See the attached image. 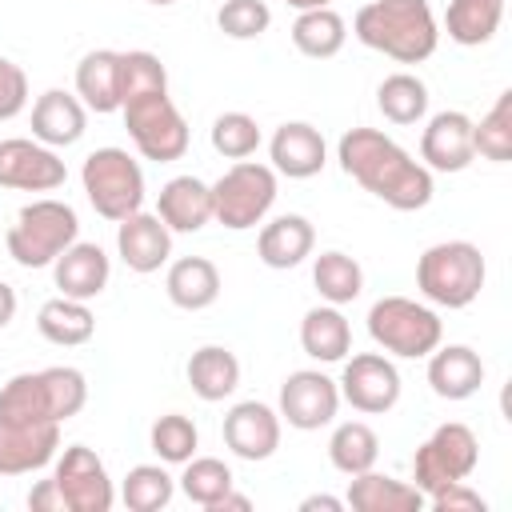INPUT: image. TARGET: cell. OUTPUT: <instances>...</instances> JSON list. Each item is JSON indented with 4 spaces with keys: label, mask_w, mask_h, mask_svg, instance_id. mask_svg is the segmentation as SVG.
Returning a JSON list of instances; mask_svg holds the SVG:
<instances>
[{
    "label": "cell",
    "mask_w": 512,
    "mask_h": 512,
    "mask_svg": "<svg viewBox=\"0 0 512 512\" xmlns=\"http://www.w3.org/2000/svg\"><path fill=\"white\" fill-rule=\"evenodd\" d=\"M336 160L344 176H352L364 192L384 200L396 212H416L432 200V172L412 160L392 136L380 128H348L336 144Z\"/></svg>",
    "instance_id": "1"
},
{
    "label": "cell",
    "mask_w": 512,
    "mask_h": 512,
    "mask_svg": "<svg viewBox=\"0 0 512 512\" xmlns=\"http://www.w3.org/2000/svg\"><path fill=\"white\" fill-rule=\"evenodd\" d=\"M352 32L364 48L384 52L396 64H420L440 44V24L428 0H372L356 12Z\"/></svg>",
    "instance_id": "2"
},
{
    "label": "cell",
    "mask_w": 512,
    "mask_h": 512,
    "mask_svg": "<svg viewBox=\"0 0 512 512\" xmlns=\"http://www.w3.org/2000/svg\"><path fill=\"white\" fill-rule=\"evenodd\" d=\"M84 404H88V380L80 368L68 364L16 372L0 388V420L12 424H64Z\"/></svg>",
    "instance_id": "3"
},
{
    "label": "cell",
    "mask_w": 512,
    "mask_h": 512,
    "mask_svg": "<svg viewBox=\"0 0 512 512\" xmlns=\"http://www.w3.org/2000/svg\"><path fill=\"white\" fill-rule=\"evenodd\" d=\"M488 280V264L472 240H440L416 260V288L428 304L468 308Z\"/></svg>",
    "instance_id": "4"
},
{
    "label": "cell",
    "mask_w": 512,
    "mask_h": 512,
    "mask_svg": "<svg viewBox=\"0 0 512 512\" xmlns=\"http://www.w3.org/2000/svg\"><path fill=\"white\" fill-rule=\"evenodd\" d=\"M80 240V216L72 204L40 196L16 212L8 224L4 248L20 268H52V260Z\"/></svg>",
    "instance_id": "5"
},
{
    "label": "cell",
    "mask_w": 512,
    "mask_h": 512,
    "mask_svg": "<svg viewBox=\"0 0 512 512\" xmlns=\"http://www.w3.org/2000/svg\"><path fill=\"white\" fill-rule=\"evenodd\" d=\"M80 184L96 216L104 220H124L144 208V168L128 156V148H96L80 164Z\"/></svg>",
    "instance_id": "6"
},
{
    "label": "cell",
    "mask_w": 512,
    "mask_h": 512,
    "mask_svg": "<svg viewBox=\"0 0 512 512\" xmlns=\"http://www.w3.org/2000/svg\"><path fill=\"white\" fill-rule=\"evenodd\" d=\"M368 336L376 348H384L388 356H400V360H420L428 356L440 336H444V324L440 316L420 304V300H408V296H380L372 308H368Z\"/></svg>",
    "instance_id": "7"
},
{
    "label": "cell",
    "mask_w": 512,
    "mask_h": 512,
    "mask_svg": "<svg viewBox=\"0 0 512 512\" xmlns=\"http://www.w3.org/2000/svg\"><path fill=\"white\" fill-rule=\"evenodd\" d=\"M276 204V168L256 164V160H236L216 184H212V220L248 232L264 224V216Z\"/></svg>",
    "instance_id": "8"
},
{
    "label": "cell",
    "mask_w": 512,
    "mask_h": 512,
    "mask_svg": "<svg viewBox=\"0 0 512 512\" xmlns=\"http://www.w3.org/2000/svg\"><path fill=\"white\" fill-rule=\"evenodd\" d=\"M120 116H124V128H128V136L144 160L172 164L188 152V140H192L188 120L180 116V108L172 104L168 92L132 96L120 104Z\"/></svg>",
    "instance_id": "9"
},
{
    "label": "cell",
    "mask_w": 512,
    "mask_h": 512,
    "mask_svg": "<svg viewBox=\"0 0 512 512\" xmlns=\"http://www.w3.org/2000/svg\"><path fill=\"white\" fill-rule=\"evenodd\" d=\"M480 464V440L468 424L448 420L440 424L412 456V484L424 492V500L456 480H468Z\"/></svg>",
    "instance_id": "10"
},
{
    "label": "cell",
    "mask_w": 512,
    "mask_h": 512,
    "mask_svg": "<svg viewBox=\"0 0 512 512\" xmlns=\"http://www.w3.org/2000/svg\"><path fill=\"white\" fill-rule=\"evenodd\" d=\"M340 400H348L364 416H384L400 400V372L384 352H352L344 356V372L336 380Z\"/></svg>",
    "instance_id": "11"
},
{
    "label": "cell",
    "mask_w": 512,
    "mask_h": 512,
    "mask_svg": "<svg viewBox=\"0 0 512 512\" xmlns=\"http://www.w3.org/2000/svg\"><path fill=\"white\" fill-rule=\"evenodd\" d=\"M52 480L68 504V512H108L116 504V488L112 476L104 468V460L88 448V444H68L56 456Z\"/></svg>",
    "instance_id": "12"
},
{
    "label": "cell",
    "mask_w": 512,
    "mask_h": 512,
    "mask_svg": "<svg viewBox=\"0 0 512 512\" xmlns=\"http://www.w3.org/2000/svg\"><path fill=\"white\" fill-rule=\"evenodd\" d=\"M276 412H280V420H288V428L316 432V428H324V424L336 420V412H340V388L320 368L288 372L284 384H280V408Z\"/></svg>",
    "instance_id": "13"
},
{
    "label": "cell",
    "mask_w": 512,
    "mask_h": 512,
    "mask_svg": "<svg viewBox=\"0 0 512 512\" xmlns=\"http://www.w3.org/2000/svg\"><path fill=\"white\" fill-rule=\"evenodd\" d=\"M64 180H68V168L56 156V148H48L40 140H28V136L0 140V188L56 192Z\"/></svg>",
    "instance_id": "14"
},
{
    "label": "cell",
    "mask_w": 512,
    "mask_h": 512,
    "mask_svg": "<svg viewBox=\"0 0 512 512\" xmlns=\"http://www.w3.org/2000/svg\"><path fill=\"white\" fill-rule=\"evenodd\" d=\"M472 124L476 120L460 108H444V112L428 116V124L420 132V164L428 172H464L476 160Z\"/></svg>",
    "instance_id": "15"
},
{
    "label": "cell",
    "mask_w": 512,
    "mask_h": 512,
    "mask_svg": "<svg viewBox=\"0 0 512 512\" xmlns=\"http://www.w3.org/2000/svg\"><path fill=\"white\" fill-rule=\"evenodd\" d=\"M224 444L232 456L256 464L280 448V412L264 400H240L224 416Z\"/></svg>",
    "instance_id": "16"
},
{
    "label": "cell",
    "mask_w": 512,
    "mask_h": 512,
    "mask_svg": "<svg viewBox=\"0 0 512 512\" xmlns=\"http://www.w3.org/2000/svg\"><path fill=\"white\" fill-rule=\"evenodd\" d=\"M116 252L128 264V272H160L172 256V232L156 212H132L124 220H116Z\"/></svg>",
    "instance_id": "17"
},
{
    "label": "cell",
    "mask_w": 512,
    "mask_h": 512,
    "mask_svg": "<svg viewBox=\"0 0 512 512\" xmlns=\"http://www.w3.org/2000/svg\"><path fill=\"white\" fill-rule=\"evenodd\" d=\"M60 424H12L0 420V476H28L56 460Z\"/></svg>",
    "instance_id": "18"
},
{
    "label": "cell",
    "mask_w": 512,
    "mask_h": 512,
    "mask_svg": "<svg viewBox=\"0 0 512 512\" xmlns=\"http://www.w3.org/2000/svg\"><path fill=\"white\" fill-rule=\"evenodd\" d=\"M268 156H272V168L288 180H308L316 172H324L328 164V144L320 136L316 124L308 120H284L272 140H268Z\"/></svg>",
    "instance_id": "19"
},
{
    "label": "cell",
    "mask_w": 512,
    "mask_h": 512,
    "mask_svg": "<svg viewBox=\"0 0 512 512\" xmlns=\"http://www.w3.org/2000/svg\"><path fill=\"white\" fill-rule=\"evenodd\" d=\"M108 276H112V260L92 240H76L52 260V280L60 296H72V300H96L108 288Z\"/></svg>",
    "instance_id": "20"
},
{
    "label": "cell",
    "mask_w": 512,
    "mask_h": 512,
    "mask_svg": "<svg viewBox=\"0 0 512 512\" xmlns=\"http://www.w3.org/2000/svg\"><path fill=\"white\" fill-rule=\"evenodd\" d=\"M88 128V108L80 104L76 92L64 88H48L36 96L32 104V140L48 144V148H68L84 136Z\"/></svg>",
    "instance_id": "21"
},
{
    "label": "cell",
    "mask_w": 512,
    "mask_h": 512,
    "mask_svg": "<svg viewBox=\"0 0 512 512\" xmlns=\"http://www.w3.org/2000/svg\"><path fill=\"white\" fill-rule=\"evenodd\" d=\"M428 384L440 400H468L484 384V360L468 344H436L428 352Z\"/></svg>",
    "instance_id": "22"
},
{
    "label": "cell",
    "mask_w": 512,
    "mask_h": 512,
    "mask_svg": "<svg viewBox=\"0 0 512 512\" xmlns=\"http://www.w3.org/2000/svg\"><path fill=\"white\" fill-rule=\"evenodd\" d=\"M312 248H316V228H312V220L300 216V212H284V216L268 220V224L260 228V236H256V256H260V264H268V268H276V272L304 264V260L312 256Z\"/></svg>",
    "instance_id": "23"
},
{
    "label": "cell",
    "mask_w": 512,
    "mask_h": 512,
    "mask_svg": "<svg viewBox=\"0 0 512 512\" xmlns=\"http://www.w3.org/2000/svg\"><path fill=\"white\" fill-rule=\"evenodd\" d=\"M156 216L168 232H200L212 220V184L200 176H172L156 196Z\"/></svg>",
    "instance_id": "24"
},
{
    "label": "cell",
    "mask_w": 512,
    "mask_h": 512,
    "mask_svg": "<svg viewBox=\"0 0 512 512\" xmlns=\"http://www.w3.org/2000/svg\"><path fill=\"white\" fill-rule=\"evenodd\" d=\"M344 504L356 508V512H420L424 492L408 480H396V476H384V472L368 468V472H356L348 480Z\"/></svg>",
    "instance_id": "25"
},
{
    "label": "cell",
    "mask_w": 512,
    "mask_h": 512,
    "mask_svg": "<svg viewBox=\"0 0 512 512\" xmlns=\"http://www.w3.org/2000/svg\"><path fill=\"white\" fill-rule=\"evenodd\" d=\"M164 292L176 308L184 312H204L216 304L220 296V268L208 260V256H180L168 264V276H164Z\"/></svg>",
    "instance_id": "26"
},
{
    "label": "cell",
    "mask_w": 512,
    "mask_h": 512,
    "mask_svg": "<svg viewBox=\"0 0 512 512\" xmlns=\"http://www.w3.org/2000/svg\"><path fill=\"white\" fill-rule=\"evenodd\" d=\"M300 348L320 364H340L352 352V324L336 304H316L300 320Z\"/></svg>",
    "instance_id": "27"
},
{
    "label": "cell",
    "mask_w": 512,
    "mask_h": 512,
    "mask_svg": "<svg viewBox=\"0 0 512 512\" xmlns=\"http://www.w3.org/2000/svg\"><path fill=\"white\" fill-rule=\"evenodd\" d=\"M192 392L204 400V404H216V400H228L236 388H240V360L232 348L224 344H204L188 356V368H184Z\"/></svg>",
    "instance_id": "28"
},
{
    "label": "cell",
    "mask_w": 512,
    "mask_h": 512,
    "mask_svg": "<svg viewBox=\"0 0 512 512\" xmlns=\"http://www.w3.org/2000/svg\"><path fill=\"white\" fill-rule=\"evenodd\" d=\"M76 96L88 112H120V52L96 48L76 64Z\"/></svg>",
    "instance_id": "29"
},
{
    "label": "cell",
    "mask_w": 512,
    "mask_h": 512,
    "mask_svg": "<svg viewBox=\"0 0 512 512\" xmlns=\"http://www.w3.org/2000/svg\"><path fill=\"white\" fill-rule=\"evenodd\" d=\"M36 332H40L48 344L76 348V344H88V340H92V332H96V316H92L88 300L52 296V300H44L40 312H36Z\"/></svg>",
    "instance_id": "30"
},
{
    "label": "cell",
    "mask_w": 512,
    "mask_h": 512,
    "mask_svg": "<svg viewBox=\"0 0 512 512\" xmlns=\"http://www.w3.org/2000/svg\"><path fill=\"white\" fill-rule=\"evenodd\" d=\"M500 20H504V0H448L444 32L460 48H480L500 32Z\"/></svg>",
    "instance_id": "31"
},
{
    "label": "cell",
    "mask_w": 512,
    "mask_h": 512,
    "mask_svg": "<svg viewBox=\"0 0 512 512\" xmlns=\"http://www.w3.org/2000/svg\"><path fill=\"white\" fill-rule=\"evenodd\" d=\"M344 40H348V24L332 8H308V12H296V20H292V44H296V52H304L312 60L336 56L344 48Z\"/></svg>",
    "instance_id": "32"
},
{
    "label": "cell",
    "mask_w": 512,
    "mask_h": 512,
    "mask_svg": "<svg viewBox=\"0 0 512 512\" xmlns=\"http://www.w3.org/2000/svg\"><path fill=\"white\" fill-rule=\"evenodd\" d=\"M376 108L384 112L388 124H400V128L420 124L428 116V84L412 72H392L376 88Z\"/></svg>",
    "instance_id": "33"
},
{
    "label": "cell",
    "mask_w": 512,
    "mask_h": 512,
    "mask_svg": "<svg viewBox=\"0 0 512 512\" xmlns=\"http://www.w3.org/2000/svg\"><path fill=\"white\" fill-rule=\"evenodd\" d=\"M328 460L336 472L344 476H356V472H368L376 468L380 460V436L364 424V420H344L332 428L328 436Z\"/></svg>",
    "instance_id": "34"
},
{
    "label": "cell",
    "mask_w": 512,
    "mask_h": 512,
    "mask_svg": "<svg viewBox=\"0 0 512 512\" xmlns=\"http://www.w3.org/2000/svg\"><path fill=\"white\" fill-rule=\"evenodd\" d=\"M312 284H316V292H320L324 304L344 308V304H352L364 292V268L348 252H336L332 248V252H320L312 260Z\"/></svg>",
    "instance_id": "35"
},
{
    "label": "cell",
    "mask_w": 512,
    "mask_h": 512,
    "mask_svg": "<svg viewBox=\"0 0 512 512\" xmlns=\"http://www.w3.org/2000/svg\"><path fill=\"white\" fill-rule=\"evenodd\" d=\"M176 496V480L160 464H136L120 480V500L128 512H160Z\"/></svg>",
    "instance_id": "36"
},
{
    "label": "cell",
    "mask_w": 512,
    "mask_h": 512,
    "mask_svg": "<svg viewBox=\"0 0 512 512\" xmlns=\"http://www.w3.org/2000/svg\"><path fill=\"white\" fill-rule=\"evenodd\" d=\"M472 144H476V156L492 164L512 160V92H500L496 104L480 116V124H472Z\"/></svg>",
    "instance_id": "37"
},
{
    "label": "cell",
    "mask_w": 512,
    "mask_h": 512,
    "mask_svg": "<svg viewBox=\"0 0 512 512\" xmlns=\"http://www.w3.org/2000/svg\"><path fill=\"white\" fill-rule=\"evenodd\" d=\"M232 484H236V480H232V468H228L224 460H216V456H192V460H184L180 492H184L192 504L212 508Z\"/></svg>",
    "instance_id": "38"
},
{
    "label": "cell",
    "mask_w": 512,
    "mask_h": 512,
    "mask_svg": "<svg viewBox=\"0 0 512 512\" xmlns=\"http://www.w3.org/2000/svg\"><path fill=\"white\" fill-rule=\"evenodd\" d=\"M148 444H152V452L160 456V464H184V460L196 456L200 432H196V424H192L184 412H164V416L152 424Z\"/></svg>",
    "instance_id": "39"
},
{
    "label": "cell",
    "mask_w": 512,
    "mask_h": 512,
    "mask_svg": "<svg viewBox=\"0 0 512 512\" xmlns=\"http://www.w3.org/2000/svg\"><path fill=\"white\" fill-rule=\"evenodd\" d=\"M144 92H168V72L156 52L148 48H128L120 52V104Z\"/></svg>",
    "instance_id": "40"
},
{
    "label": "cell",
    "mask_w": 512,
    "mask_h": 512,
    "mask_svg": "<svg viewBox=\"0 0 512 512\" xmlns=\"http://www.w3.org/2000/svg\"><path fill=\"white\" fill-rule=\"evenodd\" d=\"M212 148L224 160H248L260 148V124L248 112H220L212 120Z\"/></svg>",
    "instance_id": "41"
},
{
    "label": "cell",
    "mask_w": 512,
    "mask_h": 512,
    "mask_svg": "<svg viewBox=\"0 0 512 512\" xmlns=\"http://www.w3.org/2000/svg\"><path fill=\"white\" fill-rule=\"evenodd\" d=\"M272 24V8L264 0H224L216 12V28L228 40H256Z\"/></svg>",
    "instance_id": "42"
},
{
    "label": "cell",
    "mask_w": 512,
    "mask_h": 512,
    "mask_svg": "<svg viewBox=\"0 0 512 512\" xmlns=\"http://www.w3.org/2000/svg\"><path fill=\"white\" fill-rule=\"evenodd\" d=\"M28 108V76L16 60L0 56V120H16Z\"/></svg>",
    "instance_id": "43"
},
{
    "label": "cell",
    "mask_w": 512,
    "mask_h": 512,
    "mask_svg": "<svg viewBox=\"0 0 512 512\" xmlns=\"http://www.w3.org/2000/svg\"><path fill=\"white\" fill-rule=\"evenodd\" d=\"M424 504H428L432 512H484V508H488V500H484L476 488H468V480H456V484L432 492Z\"/></svg>",
    "instance_id": "44"
},
{
    "label": "cell",
    "mask_w": 512,
    "mask_h": 512,
    "mask_svg": "<svg viewBox=\"0 0 512 512\" xmlns=\"http://www.w3.org/2000/svg\"><path fill=\"white\" fill-rule=\"evenodd\" d=\"M28 508H32V512H68V504H64L56 480H40V484H32V492H28Z\"/></svg>",
    "instance_id": "45"
},
{
    "label": "cell",
    "mask_w": 512,
    "mask_h": 512,
    "mask_svg": "<svg viewBox=\"0 0 512 512\" xmlns=\"http://www.w3.org/2000/svg\"><path fill=\"white\" fill-rule=\"evenodd\" d=\"M340 508H348V504L340 496H328V492H316V496L300 500V512H340Z\"/></svg>",
    "instance_id": "46"
},
{
    "label": "cell",
    "mask_w": 512,
    "mask_h": 512,
    "mask_svg": "<svg viewBox=\"0 0 512 512\" xmlns=\"http://www.w3.org/2000/svg\"><path fill=\"white\" fill-rule=\"evenodd\" d=\"M248 508H252V500H248V496H240L236 488H228V492H224L208 512H248Z\"/></svg>",
    "instance_id": "47"
},
{
    "label": "cell",
    "mask_w": 512,
    "mask_h": 512,
    "mask_svg": "<svg viewBox=\"0 0 512 512\" xmlns=\"http://www.w3.org/2000/svg\"><path fill=\"white\" fill-rule=\"evenodd\" d=\"M12 316H16V288L0 280V328H8Z\"/></svg>",
    "instance_id": "48"
},
{
    "label": "cell",
    "mask_w": 512,
    "mask_h": 512,
    "mask_svg": "<svg viewBox=\"0 0 512 512\" xmlns=\"http://www.w3.org/2000/svg\"><path fill=\"white\" fill-rule=\"evenodd\" d=\"M296 12H308V8H332V0H288Z\"/></svg>",
    "instance_id": "49"
},
{
    "label": "cell",
    "mask_w": 512,
    "mask_h": 512,
    "mask_svg": "<svg viewBox=\"0 0 512 512\" xmlns=\"http://www.w3.org/2000/svg\"><path fill=\"white\" fill-rule=\"evenodd\" d=\"M148 4H156V8H168V4H176V0H148Z\"/></svg>",
    "instance_id": "50"
}]
</instances>
